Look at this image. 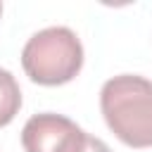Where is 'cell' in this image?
Segmentation results:
<instances>
[{"mask_svg": "<svg viewBox=\"0 0 152 152\" xmlns=\"http://www.w3.org/2000/svg\"><path fill=\"white\" fill-rule=\"evenodd\" d=\"M59 152H112V150L107 147L104 140H100V138H95V135H88L83 128H78V131L59 147Z\"/></svg>", "mask_w": 152, "mask_h": 152, "instance_id": "cell-5", "label": "cell"}, {"mask_svg": "<svg viewBox=\"0 0 152 152\" xmlns=\"http://www.w3.org/2000/svg\"><path fill=\"white\" fill-rule=\"evenodd\" d=\"M21 66L33 83H69L83 66V45L66 26H48L33 33L21 50Z\"/></svg>", "mask_w": 152, "mask_h": 152, "instance_id": "cell-2", "label": "cell"}, {"mask_svg": "<svg viewBox=\"0 0 152 152\" xmlns=\"http://www.w3.org/2000/svg\"><path fill=\"white\" fill-rule=\"evenodd\" d=\"M71 119L52 112L33 114L21 128V145L26 152H59V147L78 131Z\"/></svg>", "mask_w": 152, "mask_h": 152, "instance_id": "cell-3", "label": "cell"}, {"mask_svg": "<svg viewBox=\"0 0 152 152\" xmlns=\"http://www.w3.org/2000/svg\"><path fill=\"white\" fill-rule=\"evenodd\" d=\"M0 14H2V5H0Z\"/></svg>", "mask_w": 152, "mask_h": 152, "instance_id": "cell-6", "label": "cell"}, {"mask_svg": "<svg viewBox=\"0 0 152 152\" xmlns=\"http://www.w3.org/2000/svg\"><path fill=\"white\" fill-rule=\"evenodd\" d=\"M100 109L109 131L128 147H152V81L121 74L104 81Z\"/></svg>", "mask_w": 152, "mask_h": 152, "instance_id": "cell-1", "label": "cell"}, {"mask_svg": "<svg viewBox=\"0 0 152 152\" xmlns=\"http://www.w3.org/2000/svg\"><path fill=\"white\" fill-rule=\"evenodd\" d=\"M19 109H21V88L7 69H0V128L7 126L19 114Z\"/></svg>", "mask_w": 152, "mask_h": 152, "instance_id": "cell-4", "label": "cell"}]
</instances>
